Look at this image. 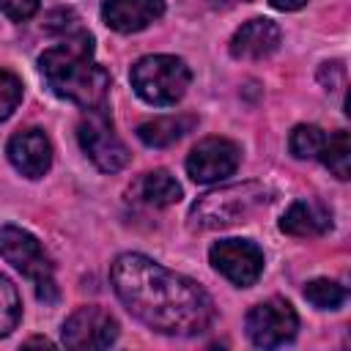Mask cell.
Wrapping results in <instances>:
<instances>
[{
	"label": "cell",
	"mask_w": 351,
	"mask_h": 351,
	"mask_svg": "<svg viewBox=\"0 0 351 351\" xmlns=\"http://www.w3.org/2000/svg\"><path fill=\"white\" fill-rule=\"evenodd\" d=\"M211 5H217V8H228V5H236V3H250V0H208Z\"/></svg>",
	"instance_id": "25"
},
{
	"label": "cell",
	"mask_w": 351,
	"mask_h": 351,
	"mask_svg": "<svg viewBox=\"0 0 351 351\" xmlns=\"http://www.w3.org/2000/svg\"><path fill=\"white\" fill-rule=\"evenodd\" d=\"M121 304L148 329L176 337H192L211 326L214 302L189 277L165 269L140 252H123L110 269Z\"/></svg>",
	"instance_id": "1"
},
{
	"label": "cell",
	"mask_w": 351,
	"mask_h": 351,
	"mask_svg": "<svg viewBox=\"0 0 351 351\" xmlns=\"http://www.w3.org/2000/svg\"><path fill=\"white\" fill-rule=\"evenodd\" d=\"M332 228V211L318 200H296L280 219V230L296 239H313Z\"/></svg>",
	"instance_id": "14"
},
{
	"label": "cell",
	"mask_w": 351,
	"mask_h": 351,
	"mask_svg": "<svg viewBox=\"0 0 351 351\" xmlns=\"http://www.w3.org/2000/svg\"><path fill=\"white\" fill-rule=\"evenodd\" d=\"M211 266L239 288L252 285L263 271V252L247 239H222L208 250Z\"/></svg>",
	"instance_id": "8"
},
{
	"label": "cell",
	"mask_w": 351,
	"mask_h": 351,
	"mask_svg": "<svg viewBox=\"0 0 351 351\" xmlns=\"http://www.w3.org/2000/svg\"><path fill=\"white\" fill-rule=\"evenodd\" d=\"M269 203V189L255 181L219 186L200 195L189 208V225L195 230H217L236 222H247L258 208Z\"/></svg>",
	"instance_id": "3"
},
{
	"label": "cell",
	"mask_w": 351,
	"mask_h": 351,
	"mask_svg": "<svg viewBox=\"0 0 351 351\" xmlns=\"http://www.w3.org/2000/svg\"><path fill=\"white\" fill-rule=\"evenodd\" d=\"M27 346H47V348H52V343H49L47 337H30Z\"/></svg>",
	"instance_id": "26"
},
{
	"label": "cell",
	"mask_w": 351,
	"mask_h": 351,
	"mask_svg": "<svg viewBox=\"0 0 351 351\" xmlns=\"http://www.w3.org/2000/svg\"><path fill=\"white\" fill-rule=\"evenodd\" d=\"M304 299L318 307V310H337L343 302H346V291L343 285H337L335 280H326V277H318V280H310L304 285Z\"/></svg>",
	"instance_id": "19"
},
{
	"label": "cell",
	"mask_w": 351,
	"mask_h": 351,
	"mask_svg": "<svg viewBox=\"0 0 351 351\" xmlns=\"http://www.w3.org/2000/svg\"><path fill=\"white\" fill-rule=\"evenodd\" d=\"M19 101H22V82L11 71L0 69V121H5Z\"/></svg>",
	"instance_id": "21"
},
{
	"label": "cell",
	"mask_w": 351,
	"mask_h": 351,
	"mask_svg": "<svg viewBox=\"0 0 351 351\" xmlns=\"http://www.w3.org/2000/svg\"><path fill=\"white\" fill-rule=\"evenodd\" d=\"M134 93L156 107H170L181 101L189 88V66L176 55H145L129 71Z\"/></svg>",
	"instance_id": "4"
},
{
	"label": "cell",
	"mask_w": 351,
	"mask_h": 351,
	"mask_svg": "<svg viewBox=\"0 0 351 351\" xmlns=\"http://www.w3.org/2000/svg\"><path fill=\"white\" fill-rule=\"evenodd\" d=\"M277 11H296V8H302L307 0H269Z\"/></svg>",
	"instance_id": "24"
},
{
	"label": "cell",
	"mask_w": 351,
	"mask_h": 351,
	"mask_svg": "<svg viewBox=\"0 0 351 351\" xmlns=\"http://www.w3.org/2000/svg\"><path fill=\"white\" fill-rule=\"evenodd\" d=\"M343 74H346V69H343V63H324L321 66V71H318V80H321V85L326 88V90H335L337 88V82L343 80Z\"/></svg>",
	"instance_id": "23"
},
{
	"label": "cell",
	"mask_w": 351,
	"mask_h": 351,
	"mask_svg": "<svg viewBox=\"0 0 351 351\" xmlns=\"http://www.w3.org/2000/svg\"><path fill=\"white\" fill-rule=\"evenodd\" d=\"M0 11L14 22H25L38 11V0H0Z\"/></svg>",
	"instance_id": "22"
},
{
	"label": "cell",
	"mask_w": 351,
	"mask_h": 351,
	"mask_svg": "<svg viewBox=\"0 0 351 351\" xmlns=\"http://www.w3.org/2000/svg\"><path fill=\"white\" fill-rule=\"evenodd\" d=\"M19 315H22L19 293H16L14 282L5 274H0V337H5L11 329H16Z\"/></svg>",
	"instance_id": "20"
},
{
	"label": "cell",
	"mask_w": 351,
	"mask_h": 351,
	"mask_svg": "<svg viewBox=\"0 0 351 351\" xmlns=\"http://www.w3.org/2000/svg\"><path fill=\"white\" fill-rule=\"evenodd\" d=\"M324 143H326V134L315 123H299L288 137V148L296 159H318Z\"/></svg>",
	"instance_id": "18"
},
{
	"label": "cell",
	"mask_w": 351,
	"mask_h": 351,
	"mask_svg": "<svg viewBox=\"0 0 351 351\" xmlns=\"http://www.w3.org/2000/svg\"><path fill=\"white\" fill-rule=\"evenodd\" d=\"M165 14V0H104L101 19L115 33H137Z\"/></svg>",
	"instance_id": "12"
},
{
	"label": "cell",
	"mask_w": 351,
	"mask_h": 351,
	"mask_svg": "<svg viewBox=\"0 0 351 351\" xmlns=\"http://www.w3.org/2000/svg\"><path fill=\"white\" fill-rule=\"evenodd\" d=\"M280 27L271 19H250L230 38V55L236 60H261L280 47Z\"/></svg>",
	"instance_id": "13"
},
{
	"label": "cell",
	"mask_w": 351,
	"mask_h": 351,
	"mask_svg": "<svg viewBox=\"0 0 351 351\" xmlns=\"http://www.w3.org/2000/svg\"><path fill=\"white\" fill-rule=\"evenodd\" d=\"M0 255L16 269L22 271L25 277L33 280V285L38 282H47V280H55L52 271V261L49 255L44 252V247L38 244V239L22 228H14V225H5L0 228Z\"/></svg>",
	"instance_id": "9"
},
{
	"label": "cell",
	"mask_w": 351,
	"mask_h": 351,
	"mask_svg": "<svg viewBox=\"0 0 351 351\" xmlns=\"http://www.w3.org/2000/svg\"><path fill=\"white\" fill-rule=\"evenodd\" d=\"M241 151L233 140L206 137L186 156V173L195 184H217L236 173Z\"/></svg>",
	"instance_id": "10"
},
{
	"label": "cell",
	"mask_w": 351,
	"mask_h": 351,
	"mask_svg": "<svg viewBox=\"0 0 351 351\" xmlns=\"http://www.w3.org/2000/svg\"><path fill=\"white\" fill-rule=\"evenodd\" d=\"M8 159L25 178H41L52 165V145L41 129H22L8 140Z\"/></svg>",
	"instance_id": "11"
},
{
	"label": "cell",
	"mask_w": 351,
	"mask_h": 351,
	"mask_svg": "<svg viewBox=\"0 0 351 351\" xmlns=\"http://www.w3.org/2000/svg\"><path fill=\"white\" fill-rule=\"evenodd\" d=\"M134 200L151 206V208H165L181 200V184L167 173V170H151L145 176L137 178V184L132 186Z\"/></svg>",
	"instance_id": "16"
},
{
	"label": "cell",
	"mask_w": 351,
	"mask_h": 351,
	"mask_svg": "<svg viewBox=\"0 0 351 351\" xmlns=\"http://www.w3.org/2000/svg\"><path fill=\"white\" fill-rule=\"evenodd\" d=\"M197 126V118L189 112H178V115H162V118H151L143 121L137 126V137L148 145V148H167L173 143H178L186 132H192Z\"/></svg>",
	"instance_id": "15"
},
{
	"label": "cell",
	"mask_w": 351,
	"mask_h": 351,
	"mask_svg": "<svg viewBox=\"0 0 351 351\" xmlns=\"http://www.w3.org/2000/svg\"><path fill=\"white\" fill-rule=\"evenodd\" d=\"M296 329H299L296 310L291 307V302H285L280 296H271L247 313V335H250L252 346H258V348L285 346L293 340Z\"/></svg>",
	"instance_id": "6"
},
{
	"label": "cell",
	"mask_w": 351,
	"mask_h": 351,
	"mask_svg": "<svg viewBox=\"0 0 351 351\" xmlns=\"http://www.w3.org/2000/svg\"><path fill=\"white\" fill-rule=\"evenodd\" d=\"M38 69L55 96L82 110L107 107L110 74L104 71V66H99L93 55L90 33L77 30L74 36H66L60 44L44 49V55L38 58Z\"/></svg>",
	"instance_id": "2"
},
{
	"label": "cell",
	"mask_w": 351,
	"mask_h": 351,
	"mask_svg": "<svg viewBox=\"0 0 351 351\" xmlns=\"http://www.w3.org/2000/svg\"><path fill=\"white\" fill-rule=\"evenodd\" d=\"M77 140L85 151V156L101 170V173H118L129 162V148L123 140L115 134L110 115L104 107L99 110H85L80 126H77Z\"/></svg>",
	"instance_id": "5"
},
{
	"label": "cell",
	"mask_w": 351,
	"mask_h": 351,
	"mask_svg": "<svg viewBox=\"0 0 351 351\" xmlns=\"http://www.w3.org/2000/svg\"><path fill=\"white\" fill-rule=\"evenodd\" d=\"M60 332H63V343L74 351H101L115 343L118 321L107 310L88 304V307H77L63 321Z\"/></svg>",
	"instance_id": "7"
},
{
	"label": "cell",
	"mask_w": 351,
	"mask_h": 351,
	"mask_svg": "<svg viewBox=\"0 0 351 351\" xmlns=\"http://www.w3.org/2000/svg\"><path fill=\"white\" fill-rule=\"evenodd\" d=\"M318 159L329 167V173H332L335 178L346 181V178L351 176V137H348V132L340 129V132H335L332 137H326V143H324Z\"/></svg>",
	"instance_id": "17"
}]
</instances>
